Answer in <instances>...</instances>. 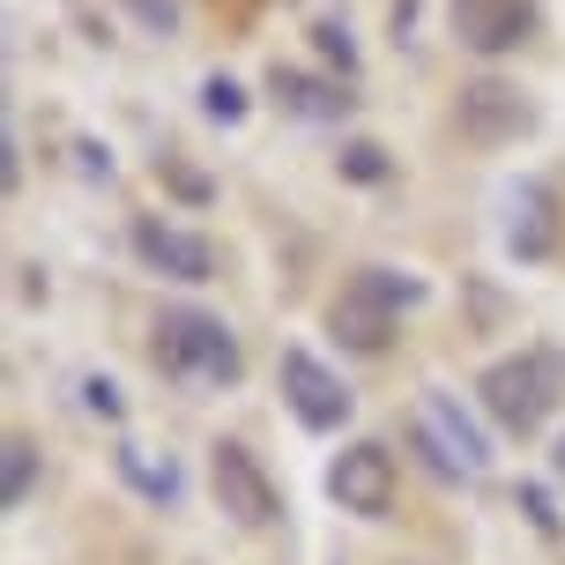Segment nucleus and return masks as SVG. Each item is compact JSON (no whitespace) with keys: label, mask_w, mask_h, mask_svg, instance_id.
I'll return each mask as SVG.
<instances>
[{"label":"nucleus","mask_w":565,"mask_h":565,"mask_svg":"<svg viewBox=\"0 0 565 565\" xmlns=\"http://www.w3.org/2000/svg\"><path fill=\"white\" fill-rule=\"evenodd\" d=\"M30 491H38V439H30V431H15V439H8V477H0V499H8V513L23 507Z\"/></svg>","instance_id":"nucleus-14"},{"label":"nucleus","mask_w":565,"mask_h":565,"mask_svg":"<svg viewBox=\"0 0 565 565\" xmlns=\"http://www.w3.org/2000/svg\"><path fill=\"white\" fill-rule=\"evenodd\" d=\"M201 113L216 119V127H238V119H246V89L231 83V75H209V83H201Z\"/></svg>","instance_id":"nucleus-17"},{"label":"nucleus","mask_w":565,"mask_h":565,"mask_svg":"<svg viewBox=\"0 0 565 565\" xmlns=\"http://www.w3.org/2000/svg\"><path fill=\"white\" fill-rule=\"evenodd\" d=\"M551 477L565 483V431H558V447H551Z\"/></svg>","instance_id":"nucleus-22"},{"label":"nucleus","mask_w":565,"mask_h":565,"mask_svg":"<svg viewBox=\"0 0 565 565\" xmlns=\"http://www.w3.org/2000/svg\"><path fill=\"white\" fill-rule=\"evenodd\" d=\"M135 254L171 282H209L216 276V246H209L201 231H186V224H164V216H141L135 224Z\"/></svg>","instance_id":"nucleus-11"},{"label":"nucleus","mask_w":565,"mask_h":565,"mask_svg":"<svg viewBox=\"0 0 565 565\" xmlns=\"http://www.w3.org/2000/svg\"><path fill=\"white\" fill-rule=\"evenodd\" d=\"M209 483H216V507H224L238 529H268V521H282V491H276V477L260 469L254 447L224 439V447L209 454Z\"/></svg>","instance_id":"nucleus-5"},{"label":"nucleus","mask_w":565,"mask_h":565,"mask_svg":"<svg viewBox=\"0 0 565 565\" xmlns=\"http://www.w3.org/2000/svg\"><path fill=\"white\" fill-rule=\"evenodd\" d=\"M499 238H507L513 260H551L558 254V194L543 186V179H513L507 194H499Z\"/></svg>","instance_id":"nucleus-9"},{"label":"nucleus","mask_w":565,"mask_h":565,"mask_svg":"<svg viewBox=\"0 0 565 565\" xmlns=\"http://www.w3.org/2000/svg\"><path fill=\"white\" fill-rule=\"evenodd\" d=\"M409 439H417L424 469L447 483H477L491 469V447H483V431L469 424V409L447 395V387H424L417 395V424H409Z\"/></svg>","instance_id":"nucleus-4"},{"label":"nucleus","mask_w":565,"mask_h":565,"mask_svg":"<svg viewBox=\"0 0 565 565\" xmlns=\"http://www.w3.org/2000/svg\"><path fill=\"white\" fill-rule=\"evenodd\" d=\"M335 164H342V179H358V186H380V179L395 171L380 141H342V157H335Z\"/></svg>","instance_id":"nucleus-16"},{"label":"nucleus","mask_w":565,"mask_h":565,"mask_svg":"<svg viewBox=\"0 0 565 565\" xmlns=\"http://www.w3.org/2000/svg\"><path fill=\"white\" fill-rule=\"evenodd\" d=\"M477 402H483V417L499 424V431H513V439L543 431L565 402V350L558 342H529V350H513L499 365H483Z\"/></svg>","instance_id":"nucleus-1"},{"label":"nucleus","mask_w":565,"mask_h":565,"mask_svg":"<svg viewBox=\"0 0 565 565\" xmlns=\"http://www.w3.org/2000/svg\"><path fill=\"white\" fill-rule=\"evenodd\" d=\"M454 38L469 53L499 60V53L536 38V0H454Z\"/></svg>","instance_id":"nucleus-10"},{"label":"nucleus","mask_w":565,"mask_h":565,"mask_svg":"<svg viewBox=\"0 0 565 565\" xmlns=\"http://www.w3.org/2000/svg\"><path fill=\"white\" fill-rule=\"evenodd\" d=\"M268 97H276L290 119H320V127H328V119H350V105H358L342 83H328V75H306V67H282V60L268 67Z\"/></svg>","instance_id":"nucleus-12"},{"label":"nucleus","mask_w":565,"mask_h":565,"mask_svg":"<svg viewBox=\"0 0 565 565\" xmlns=\"http://www.w3.org/2000/svg\"><path fill=\"white\" fill-rule=\"evenodd\" d=\"M276 387H282L290 417L306 424V431H342V424H350V409H358V395L342 387V372H335V365H320L312 350H282Z\"/></svg>","instance_id":"nucleus-6"},{"label":"nucleus","mask_w":565,"mask_h":565,"mask_svg":"<svg viewBox=\"0 0 565 565\" xmlns=\"http://www.w3.org/2000/svg\"><path fill=\"white\" fill-rule=\"evenodd\" d=\"M409 306H424V276H409V268H358V276L342 282V298L328 306V335L342 342V350H358V358H380L387 342H395V320Z\"/></svg>","instance_id":"nucleus-3"},{"label":"nucleus","mask_w":565,"mask_h":565,"mask_svg":"<svg viewBox=\"0 0 565 565\" xmlns=\"http://www.w3.org/2000/svg\"><path fill=\"white\" fill-rule=\"evenodd\" d=\"M328 499L342 513H358V521H387V507H395V454L380 439H350L328 461Z\"/></svg>","instance_id":"nucleus-7"},{"label":"nucleus","mask_w":565,"mask_h":565,"mask_svg":"<svg viewBox=\"0 0 565 565\" xmlns=\"http://www.w3.org/2000/svg\"><path fill=\"white\" fill-rule=\"evenodd\" d=\"M312 45H320V60H328V67L358 75V38H350V23H342V15H320V23H312Z\"/></svg>","instance_id":"nucleus-15"},{"label":"nucleus","mask_w":565,"mask_h":565,"mask_svg":"<svg viewBox=\"0 0 565 565\" xmlns=\"http://www.w3.org/2000/svg\"><path fill=\"white\" fill-rule=\"evenodd\" d=\"M119 477L135 483L141 499H149V507H179V491H186V477H179V461H157V454L149 447H119Z\"/></svg>","instance_id":"nucleus-13"},{"label":"nucleus","mask_w":565,"mask_h":565,"mask_svg":"<svg viewBox=\"0 0 565 565\" xmlns=\"http://www.w3.org/2000/svg\"><path fill=\"white\" fill-rule=\"evenodd\" d=\"M164 171H171V186H179L186 201H209V179H194V171H179V164H164Z\"/></svg>","instance_id":"nucleus-21"},{"label":"nucleus","mask_w":565,"mask_h":565,"mask_svg":"<svg viewBox=\"0 0 565 565\" xmlns=\"http://www.w3.org/2000/svg\"><path fill=\"white\" fill-rule=\"evenodd\" d=\"M521 513L536 521L543 536H558V513H551V491H536V483H521Z\"/></svg>","instance_id":"nucleus-20"},{"label":"nucleus","mask_w":565,"mask_h":565,"mask_svg":"<svg viewBox=\"0 0 565 565\" xmlns=\"http://www.w3.org/2000/svg\"><path fill=\"white\" fill-rule=\"evenodd\" d=\"M83 409H89V417H105V424H119V417H127V402H119V387H113V380H83Z\"/></svg>","instance_id":"nucleus-19"},{"label":"nucleus","mask_w":565,"mask_h":565,"mask_svg":"<svg viewBox=\"0 0 565 565\" xmlns=\"http://www.w3.org/2000/svg\"><path fill=\"white\" fill-rule=\"evenodd\" d=\"M149 38H179V0H119Z\"/></svg>","instance_id":"nucleus-18"},{"label":"nucleus","mask_w":565,"mask_h":565,"mask_svg":"<svg viewBox=\"0 0 565 565\" xmlns=\"http://www.w3.org/2000/svg\"><path fill=\"white\" fill-rule=\"evenodd\" d=\"M454 127H461L469 141H483V149H507V141L536 135V105H529L513 83L483 75V83H469L461 97H454Z\"/></svg>","instance_id":"nucleus-8"},{"label":"nucleus","mask_w":565,"mask_h":565,"mask_svg":"<svg viewBox=\"0 0 565 565\" xmlns=\"http://www.w3.org/2000/svg\"><path fill=\"white\" fill-rule=\"evenodd\" d=\"M157 372L179 380V387H194V395H224L246 372V350H238V335L216 312L171 306V312H157Z\"/></svg>","instance_id":"nucleus-2"}]
</instances>
